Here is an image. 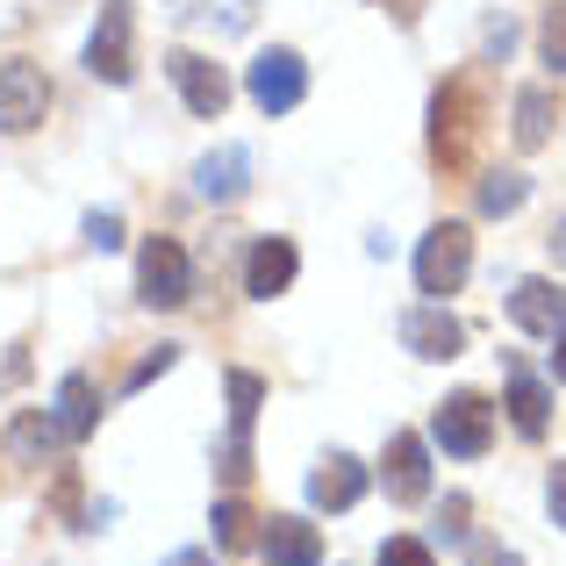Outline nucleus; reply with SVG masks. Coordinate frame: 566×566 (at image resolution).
<instances>
[{
    "mask_svg": "<svg viewBox=\"0 0 566 566\" xmlns=\"http://www.w3.org/2000/svg\"><path fill=\"white\" fill-rule=\"evenodd\" d=\"M481 137H488V80L481 72H452L430 94V158L444 172H473Z\"/></svg>",
    "mask_w": 566,
    "mask_h": 566,
    "instance_id": "obj_1",
    "label": "nucleus"
},
{
    "mask_svg": "<svg viewBox=\"0 0 566 566\" xmlns=\"http://www.w3.org/2000/svg\"><path fill=\"white\" fill-rule=\"evenodd\" d=\"M473 273V230L467 222H438V230L416 244V294H430V302H444V294H459Z\"/></svg>",
    "mask_w": 566,
    "mask_h": 566,
    "instance_id": "obj_2",
    "label": "nucleus"
},
{
    "mask_svg": "<svg viewBox=\"0 0 566 566\" xmlns=\"http://www.w3.org/2000/svg\"><path fill=\"white\" fill-rule=\"evenodd\" d=\"M86 72L108 86L137 80V14H129V0H101V22L86 36Z\"/></svg>",
    "mask_w": 566,
    "mask_h": 566,
    "instance_id": "obj_3",
    "label": "nucleus"
},
{
    "mask_svg": "<svg viewBox=\"0 0 566 566\" xmlns=\"http://www.w3.org/2000/svg\"><path fill=\"white\" fill-rule=\"evenodd\" d=\"M430 438H438L452 459H481L488 444H495V409H488V395H473V387L444 395L438 416H430Z\"/></svg>",
    "mask_w": 566,
    "mask_h": 566,
    "instance_id": "obj_4",
    "label": "nucleus"
},
{
    "mask_svg": "<svg viewBox=\"0 0 566 566\" xmlns=\"http://www.w3.org/2000/svg\"><path fill=\"white\" fill-rule=\"evenodd\" d=\"M187 294H193L187 251L172 244V237H144V251H137V302L144 308H180Z\"/></svg>",
    "mask_w": 566,
    "mask_h": 566,
    "instance_id": "obj_5",
    "label": "nucleus"
},
{
    "mask_svg": "<svg viewBox=\"0 0 566 566\" xmlns=\"http://www.w3.org/2000/svg\"><path fill=\"white\" fill-rule=\"evenodd\" d=\"M43 115H51V80H43V65L8 57V65H0V129H8V137H29V129H43Z\"/></svg>",
    "mask_w": 566,
    "mask_h": 566,
    "instance_id": "obj_6",
    "label": "nucleus"
},
{
    "mask_svg": "<svg viewBox=\"0 0 566 566\" xmlns=\"http://www.w3.org/2000/svg\"><path fill=\"white\" fill-rule=\"evenodd\" d=\"M244 86H251V101H259L265 115L302 108V94H308V65H302V51H287V43L259 51V57H251V72H244Z\"/></svg>",
    "mask_w": 566,
    "mask_h": 566,
    "instance_id": "obj_7",
    "label": "nucleus"
},
{
    "mask_svg": "<svg viewBox=\"0 0 566 566\" xmlns=\"http://www.w3.org/2000/svg\"><path fill=\"white\" fill-rule=\"evenodd\" d=\"M166 72H172V86H180V101L201 123H216L222 108H230V72L216 65V57H201V51H172L166 57Z\"/></svg>",
    "mask_w": 566,
    "mask_h": 566,
    "instance_id": "obj_8",
    "label": "nucleus"
},
{
    "mask_svg": "<svg viewBox=\"0 0 566 566\" xmlns=\"http://www.w3.org/2000/svg\"><path fill=\"white\" fill-rule=\"evenodd\" d=\"M294 273H302V251H294V237H259L244 259V294L251 302H273V294L294 287Z\"/></svg>",
    "mask_w": 566,
    "mask_h": 566,
    "instance_id": "obj_9",
    "label": "nucleus"
},
{
    "mask_svg": "<svg viewBox=\"0 0 566 566\" xmlns=\"http://www.w3.org/2000/svg\"><path fill=\"white\" fill-rule=\"evenodd\" d=\"M401 345L416 352V359H459L467 352V323L444 316V302H423L401 316Z\"/></svg>",
    "mask_w": 566,
    "mask_h": 566,
    "instance_id": "obj_10",
    "label": "nucleus"
},
{
    "mask_svg": "<svg viewBox=\"0 0 566 566\" xmlns=\"http://www.w3.org/2000/svg\"><path fill=\"white\" fill-rule=\"evenodd\" d=\"M510 323L531 331V337H559L566 331V287H559V280H516Z\"/></svg>",
    "mask_w": 566,
    "mask_h": 566,
    "instance_id": "obj_11",
    "label": "nucleus"
},
{
    "mask_svg": "<svg viewBox=\"0 0 566 566\" xmlns=\"http://www.w3.org/2000/svg\"><path fill=\"white\" fill-rule=\"evenodd\" d=\"M259 553H265V566H323V538L308 516H265Z\"/></svg>",
    "mask_w": 566,
    "mask_h": 566,
    "instance_id": "obj_12",
    "label": "nucleus"
},
{
    "mask_svg": "<svg viewBox=\"0 0 566 566\" xmlns=\"http://www.w3.org/2000/svg\"><path fill=\"white\" fill-rule=\"evenodd\" d=\"M387 495L395 502L430 495V444L416 438V430H395V438H387Z\"/></svg>",
    "mask_w": 566,
    "mask_h": 566,
    "instance_id": "obj_13",
    "label": "nucleus"
},
{
    "mask_svg": "<svg viewBox=\"0 0 566 566\" xmlns=\"http://www.w3.org/2000/svg\"><path fill=\"white\" fill-rule=\"evenodd\" d=\"M193 187H201V201H244V187H251V151H244V144H222V151H208L201 166H193Z\"/></svg>",
    "mask_w": 566,
    "mask_h": 566,
    "instance_id": "obj_14",
    "label": "nucleus"
},
{
    "mask_svg": "<svg viewBox=\"0 0 566 566\" xmlns=\"http://www.w3.org/2000/svg\"><path fill=\"white\" fill-rule=\"evenodd\" d=\"M359 495H366V467L352 452H331L316 473H308V502H316V510H352Z\"/></svg>",
    "mask_w": 566,
    "mask_h": 566,
    "instance_id": "obj_15",
    "label": "nucleus"
},
{
    "mask_svg": "<svg viewBox=\"0 0 566 566\" xmlns=\"http://www.w3.org/2000/svg\"><path fill=\"white\" fill-rule=\"evenodd\" d=\"M57 444H65L57 416H43V409H14V423H8V459H14V467H43Z\"/></svg>",
    "mask_w": 566,
    "mask_h": 566,
    "instance_id": "obj_16",
    "label": "nucleus"
},
{
    "mask_svg": "<svg viewBox=\"0 0 566 566\" xmlns=\"http://www.w3.org/2000/svg\"><path fill=\"white\" fill-rule=\"evenodd\" d=\"M51 416H57V430H65L72 444L94 438V423H101V395H94V380H86V374H65V380H57Z\"/></svg>",
    "mask_w": 566,
    "mask_h": 566,
    "instance_id": "obj_17",
    "label": "nucleus"
},
{
    "mask_svg": "<svg viewBox=\"0 0 566 566\" xmlns=\"http://www.w3.org/2000/svg\"><path fill=\"white\" fill-rule=\"evenodd\" d=\"M510 423H516V438H545V423H553V395L524 366H510Z\"/></svg>",
    "mask_w": 566,
    "mask_h": 566,
    "instance_id": "obj_18",
    "label": "nucleus"
},
{
    "mask_svg": "<svg viewBox=\"0 0 566 566\" xmlns=\"http://www.w3.org/2000/svg\"><path fill=\"white\" fill-rule=\"evenodd\" d=\"M208 524H216V553H251V545H259V516H251L244 495H222Z\"/></svg>",
    "mask_w": 566,
    "mask_h": 566,
    "instance_id": "obj_19",
    "label": "nucleus"
},
{
    "mask_svg": "<svg viewBox=\"0 0 566 566\" xmlns=\"http://www.w3.org/2000/svg\"><path fill=\"white\" fill-rule=\"evenodd\" d=\"M553 115H559L553 86H524V94H516V144H524V151H538V144L553 137Z\"/></svg>",
    "mask_w": 566,
    "mask_h": 566,
    "instance_id": "obj_20",
    "label": "nucleus"
},
{
    "mask_svg": "<svg viewBox=\"0 0 566 566\" xmlns=\"http://www.w3.org/2000/svg\"><path fill=\"white\" fill-rule=\"evenodd\" d=\"M524 193H531L524 172H481V193H473V201H481V216H516Z\"/></svg>",
    "mask_w": 566,
    "mask_h": 566,
    "instance_id": "obj_21",
    "label": "nucleus"
},
{
    "mask_svg": "<svg viewBox=\"0 0 566 566\" xmlns=\"http://www.w3.org/2000/svg\"><path fill=\"white\" fill-rule=\"evenodd\" d=\"M216 467H222V481H230V488L251 481V430H244V423H230V438H222Z\"/></svg>",
    "mask_w": 566,
    "mask_h": 566,
    "instance_id": "obj_22",
    "label": "nucleus"
},
{
    "mask_svg": "<svg viewBox=\"0 0 566 566\" xmlns=\"http://www.w3.org/2000/svg\"><path fill=\"white\" fill-rule=\"evenodd\" d=\"M259 401H265V380L259 374H230V423H259Z\"/></svg>",
    "mask_w": 566,
    "mask_h": 566,
    "instance_id": "obj_23",
    "label": "nucleus"
},
{
    "mask_svg": "<svg viewBox=\"0 0 566 566\" xmlns=\"http://www.w3.org/2000/svg\"><path fill=\"white\" fill-rule=\"evenodd\" d=\"M538 51H545V65L566 80V0L559 8H545V22H538Z\"/></svg>",
    "mask_w": 566,
    "mask_h": 566,
    "instance_id": "obj_24",
    "label": "nucleus"
},
{
    "mask_svg": "<svg viewBox=\"0 0 566 566\" xmlns=\"http://www.w3.org/2000/svg\"><path fill=\"white\" fill-rule=\"evenodd\" d=\"M380 566H438V559H430L423 538H387L380 545Z\"/></svg>",
    "mask_w": 566,
    "mask_h": 566,
    "instance_id": "obj_25",
    "label": "nucleus"
},
{
    "mask_svg": "<svg viewBox=\"0 0 566 566\" xmlns=\"http://www.w3.org/2000/svg\"><path fill=\"white\" fill-rule=\"evenodd\" d=\"M172 359H180V345H158V352H151V359H144V366H137V374H129L123 387H129V395H137V387H151L158 374H172Z\"/></svg>",
    "mask_w": 566,
    "mask_h": 566,
    "instance_id": "obj_26",
    "label": "nucleus"
},
{
    "mask_svg": "<svg viewBox=\"0 0 566 566\" xmlns=\"http://www.w3.org/2000/svg\"><path fill=\"white\" fill-rule=\"evenodd\" d=\"M86 244L115 251V244H123V216H86Z\"/></svg>",
    "mask_w": 566,
    "mask_h": 566,
    "instance_id": "obj_27",
    "label": "nucleus"
},
{
    "mask_svg": "<svg viewBox=\"0 0 566 566\" xmlns=\"http://www.w3.org/2000/svg\"><path fill=\"white\" fill-rule=\"evenodd\" d=\"M481 36H488V51H495V57H510V43H516V22H510V14H488V29H481Z\"/></svg>",
    "mask_w": 566,
    "mask_h": 566,
    "instance_id": "obj_28",
    "label": "nucleus"
},
{
    "mask_svg": "<svg viewBox=\"0 0 566 566\" xmlns=\"http://www.w3.org/2000/svg\"><path fill=\"white\" fill-rule=\"evenodd\" d=\"M467 495H452V502H444V516H438V524H444V538H467Z\"/></svg>",
    "mask_w": 566,
    "mask_h": 566,
    "instance_id": "obj_29",
    "label": "nucleus"
},
{
    "mask_svg": "<svg viewBox=\"0 0 566 566\" xmlns=\"http://www.w3.org/2000/svg\"><path fill=\"white\" fill-rule=\"evenodd\" d=\"M545 502H553V524L566 531V467H553V481H545Z\"/></svg>",
    "mask_w": 566,
    "mask_h": 566,
    "instance_id": "obj_30",
    "label": "nucleus"
},
{
    "mask_svg": "<svg viewBox=\"0 0 566 566\" xmlns=\"http://www.w3.org/2000/svg\"><path fill=\"white\" fill-rule=\"evenodd\" d=\"M387 14H395V22H416V14H423V0H380Z\"/></svg>",
    "mask_w": 566,
    "mask_h": 566,
    "instance_id": "obj_31",
    "label": "nucleus"
},
{
    "mask_svg": "<svg viewBox=\"0 0 566 566\" xmlns=\"http://www.w3.org/2000/svg\"><path fill=\"white\" fill-rule=\"evenodd\" d=\"M166 566H216V553H201V545H193V553H172Z\"/></svg>",
    "mask_w": 566,
    "mask_h": 566,
    "instance_id": "obj_32",
    "label": "nucleus"
},
{
    "mask_svg": "<svg viewBox=\"0 0 566 566\" xmlns=\"http://www.w3.org/2000/svg\"><path fill=\"white\" fill-rule=\"evenodd\" d=\"M545 244H553V259H559V265H566V216H559V222H553V237H545Z\"/></svg>",
    "mask_w": 566,
    "mask_h": 566,
    "instance_id": "obj_33",
    "label": "nucleus"
},
{
    "mask_svg": "<svg viewBox=\"0 0 566 566\" xmlns=\"http://www.w3.org/2000/svg\"><path fill=\"white\" fill-rule=\"evenodd\" d=\"M553 374H559V380H566V331H559V337H553Z\"/></svg>",
    "mask_w": 566,
    "mask_h": 566,
    "instance_id": "obj_34",
    "label": "nucleus"
}]
</instances>
